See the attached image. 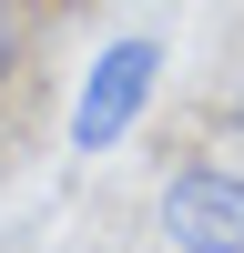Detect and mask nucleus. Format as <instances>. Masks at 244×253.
<instances>
[{
	"mask_svg": "<svg viewBox=\"0 0 244 253\" xmlns=\"http://www.w3.org/2000/svg\"><path fill=\"white\" fill-rule=\"evenodd\" d=\"M31 61H41V0H0V112L31 91Z\"/></svg>",
	"mask_w": 244,
	"mask_h": 253,
	"instance_id": "obj_3",
	"label": "nucleus"
},
{
	"mask_svg": "<svg viewBox=\"0 0 244 253\" xmlns=\"http://www.w3.org/2000/svg\"><path fill=\"white\" fill-rule=\"evenodd\" d=\"M153 91H163V41L153 31L102 41V61L71 91V152H122V142L142 132V112H153Z\"/></svg>",
	"mask_w": 244,
	"mask_h": 253,
	"instance_id": "obj_1",
	"label": "nucleus"
},
{
	"mask_svg": "<svg viewBox=\"0 0 244 253\" xmlns=\"http://www.w3.org/2000/svg\"><path fill=\"white\" fill-rule=\"evenodd\" d=\"M153 233L173 253H244V162H173L153 193Z\"/></svg>",
	"mask_w": 244,
	"mask_h": 253,
	"instance_id": "obj_2",
	"label": "nucleus"
},
{
	"mask_svg": "<svg viewBox=\"0 0 244 253\" xmlns=\"http://www.w3.org/2000/svg\"><path fill=\"white\" fill-rule=\"evenodd\" d=\"M214 132H224V142H234V152H244V71H234V91L214 101Z\"/></svg>",
	"mask_w": 244,
	"mask_h": 253,
	"instance_id": "obj_4",
	"label": "nucleus"
}]
</instances>
